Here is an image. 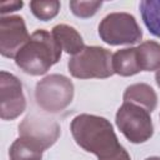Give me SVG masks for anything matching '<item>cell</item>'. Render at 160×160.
Returning <instances> with one entry per match:
<instances>
[{
	"instance_id": "e0dca14e",
	"label": "cell",
	"mask_w": 160,
	"mask_h": 160,
	"mask_svg": "<svg viewBox=\"0 0 160 160\" xmlns=\"http://www.w3.org/2000/svg\"><path fill=\"white\" fill-rule=\"evenodd\" d=\"M101 5V1H70V9L72 14L82 19L94 16Z\"/></svg>"
},
{
	"instance_id": "8992f818",
	"label": "cell",
	"mask_w": 160,
	"mask_h": 160,
	"mask_svg": "<svg viewBox=\"0 0 160 160\" xmlns=\"http://www.w3.org/2000/svg\"><path fill=\"white\" fill-rule=\"evenodd\" d=\"M99 36L109 45H131L142 38L135 18L128 12H111L99 24Z\"/></svg>"
},
{
	"instance_id": "5bb4252c",
	"label": "cell",
	"mask_w": 160,
	"mask_h": 160,
	"mask_svg": "<svg viewBox=\"0 0 160 160\" xmlns=\"http://www.w3.org/2000/svg\"><path fill=\"white\" fill-rule=\"evenodd\" d=\"M138 60L141 71H154L160 69V44L146 40L136 46Z\"/></svg>"
},
{
	"instance_id": "52a82bcc",
	"label": "cell",
	"mask_w": 160,
	"mask_h": 160,
	"mask_svg": "<svg viewBox=\"0 0 160 160\" xmlns=\"http://www.w3.org/2000/svg\"><path fill=\"white\" fill-rule=\"evenodd\" d=\"M26 99L20 80L8 72H0V118L2 120H14L24 112Z\"/></svg>"
},
{
	"instance_id": "4fadbf2b",
	"label": "cell",
	"mask_w": 160,
	"mask_h": 160,
	"mask_svg": "<svg viewBox=\"0 0 160 160\" xmlns=\"http://www.w3.org/2000/svg\"><path fill=\"white\" fill-rule=\"evenodd\" d=\"M114 72L120 76H131L140 72V65L138 60L136 48H128L118 50L112 55Z\"/></svg>"
},
{
	"instance_id": "3957f363",
	"label": "cell",
	"mask_w": 160,
	"mask_h": 160,
	"mask_svg": "<svg viewBox=\"0 0 160 160\" xmlns=\"http://www.w3.org/2000/svg\"><path fill=\"white\" fill-rule=\"evenodd\" d=\"M70 74L78 79H106L114 75L112 54L101 46H85L68 62Z\"/></svg>"
},
{
	"instance_id": "7c38bea8",
	"label": "cell",
	"mask_w": 160,
	"mask_h": 160,
	"mask_svg": "<svg viewBox=\"0 0 160 160\" xmlns=\"http://www.w3.org/2000/svg\"><path fill=\"white\" fill-rule=\"evenodd\" d=\"M44 150L39 142L19 136L9 149V158L10 160H41Z\"/></svg>"
},
{
	"instance_id": "2e32d148",
	"label": "cell",
	"mask_w": 160,
	"mask_h": 160,
	"mask_svg": "<svg viewBox=\"0 0 160 160\" xmlns=\"http://www.w3.org/2000/svg\"><path fill=\"white\" fill-rule=\"evenodd\" d=\"M30 10L38 19L48 21L55 18L60 10V2L58 0L50 1H30Z\"/></svg>"
},
{
	"instance_id": "ac0fdd59",
	"label": "cell",
	"mask_w": 160,
	"mask_h": 160,
	"mask_svg": "<svg viewBox=\"0 0 160 160\" xmlns=\"http://www.w3.org/2000/svg\"><path fill=\"white\" fill-rule=\"evenodd\" d=\"M99 160H131V159H130V155L128 154V151L121 146L114 154H111V155H109L104 159H99Z\"/></svg>"
},
{
	"instance_id": "277c9868",
	"label": "cell",
	"mask_w": 160,
	"mask_h": 160,
	"mask_svg": "<svg viewBox=\"0 0 160 160\" xmlns=\"http://www.w3.org/2000/svg\"><path fill=\"white\" fill-rule=\"evenodd\" d=\"M74 98V84L60 74H51L38 81L35 86V101L46 112L56 114L66 109Z\"/></svg>"
},
{
	"instance_id": "5b68a950",
	"label": "cell",
	"mask_w": 160,
	"mask_h": 160,
	"mask_svg": "<svg viewBox=\"0 0 160 160\" xmlns=\"http://www.w3.org/2000/svg\"><path fill=\"white\" fill-rule=\"evenodd\" d=\"M115 122L122 135L132 144L145 142L154 134L150 112L131 102H124L118 109Z\"/></svg>"
},
{
	"instance_id": "9a60e30c",
	"label": "cell",
	"mask_w": 160,
	"mask_h": 160,
	"mask_svg": "<svg viewBox=\"0 0 160 160\" xmlns=\"http://www.w3.org/2000/svg\"><path fill=\"white\" fill-rule=\"evenodd\" d=\"M140 12L148 30L156 38H160V0L140 1Z\"/></svg>"
},
{
	"instance_id": "7a4b0ae2",
	"label": "cell",
	"mask_w": 160,
	"mask_h": 160,
	"mask_svg": "<svg viewBox=\"0 0 160 160\" xmlns=\"http://www.w3.org/2000/svg\"><path fill=\"white\" fill-rule=\"evenodd\" d=\"M61 58V48L54 36L39 29L34 31L28 42L15 56V64L29 75H44Z\"/></svg>"
},
{
	"instance_id": "ffe728a7",
	"label": "cell",
	"mask_w": 160,
	"mask_h": 160,
	"mask_svg": "<svg viewBox=\"0 0 160 160\" xmlns=\"http://www.w3.org/2000/svg\"><path fill=\"white\" fill-rule=\"evenodd\" d=\"M155 81H156L158 86L160 88V69L156 70V74H155Z\"/></svg>"
},
{
	"instance_id": "ba28073f",
	"label": "cell",
	"mask_w": 160,
	"mask_h": 160,
	"mask_svg": "<svg viewBox=\"0 0 160 160\" xmlns=\"http://www.w3.org/2000/svg\"><path fill=\"white\" fill-rule=\"evenodd\" d=\"M19 135L39 142L46 150L59 139L60 126L50 118L30 114L19 124Z\"/></svg>"
},
{
	"instance_id": "d6986e66",
	"label": "cell",
	"mask_w": 160,
	"mask_h": 160,
	"mask_svg": "<svg viewBox=\"0 0 160 160\" xmlns=\"http://www.w3.org/2000/svg\"><path fill=\"white\" fill-rule=\"evenodd\" d=\"M24 5L22 1H6V2H2L1 4V14H5V12H10V11H16L19 9H21Z\"/></svg>"
},
{
	"instance_id": "9c48e42d",
	"label": "cell",
	"mask_w": 160,
	"mask_h": 160,
	"mask_svg": "<svg viewBox=\"0 0 160 160\" xmlns=\"http://www.w3.org/2000/svg\"><path fill=\"white\" fill-rule=\"evenodd\" d=\"M29 32L25 21L19 15L2 16L0 20V52L5 58H14L28 42Z\"/></svg>"
},
{
	"instance_id": "30bf717a",
	"label": "cell",
	"mask_w": 160,
	"mask_h": 160,
	"mask_svg": "<svg viewBox=\"0 0 160 160\" xmlns=\"http://www.w3.org/2000/svg\"><path fill=\"white\" fill-rule=\"evenodd\" d=\"M124 102H131L146 109L149 112L154 111L158 105V95L155 90L144 82H138L128 86L124 92Z\"/></svg>"
},
{
	"instance_id": "6da1fadb",
	"label": "cell",
	"mask_w": 160,
	"mask_h": 160,
	"mask_svg": "<svg viewBox=\"0 0 160 160\" xmlns=\"http://www.w3.org/2000/svg\"><path fill=\"white\" fill-rule=\"evenodd\" d=\"M76 144L88 152L104 159L121 148L110 121L102 116L80 114L70 124Z\"/></svg>"
},
{
	"instance_id": "44dd1931",
	"label": "cell",
	"mask_w": 160,
	"mask_h": 160,
	"mask_svg": "<svg viewBox=\"0 0 160 160\" xmlns=\"http://www.w3.org/2000/svg\"><path fill=\"white\" fill-rule=\"evenodd\" d=\"M145 160H160V158L159 156H151V158H148Z\"/></svg>"
},
{
	"instance_id": "8fae6325",
	"label": "cell",
	"mask_w": 160,
	"mask_h": 160,
	"mask_svg": "<svg viewBox=\"0 0 160 160\" xmlns=\"http://www.w3.org/2000/svg\"><path fill=\"white\" fill-rule=\"evenodd\" d=\"M51 35L54 36L61 50L72 56L79 54L85 48L81 35L72 26H69L66 24H59L54 26L51 30Z\"/></svg>"
}]
</instances>
